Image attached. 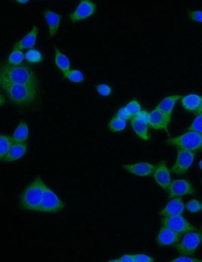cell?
Here are the masks:
<instances>
[{
	"instance_id": "obj_5",
	"label": "cell",
	"mask_w": 202,
	"mask_h": 262,
	"mask_svg": "<svg viewBox=\"0 0 202 262\" xmlns=\"http://www.w3.org/2000/svg\"><path fill=\"white\" fill-rule=\"evenodd\" d=\"M202 242V229H198L184 234L182 238L176 244V249L182 255L193 256Z\"/></svg>"
},
{
	"instance_id": "obj_36",
	"label": "cell",
	"mask_w": 202,
	"mask_h": 262,
	"mask_svg": "<svg viewBox=\"0 0 202 262\" xmlns=\"http://www.w3.org/2000/svg\"><path fill=\"white\" fill-rule=\"evenodd\" d=\"M115 115L125 121L132 119V116L128 113L125 107L120 109Z\"/></svg>"
},
{
	"instance_id": "obj_22",
	"label": "cell",
	"mask_w": 202,
	"mask_h": 262,
	"mask_svg": "<svg viewBox=\"0 0 202 262\" xmlns=\"http://www.w3.org/2000/svg\"><path fill=\"white\" fill-rule=\"evenodd\" d=\"M29 135V128L24 121H21L13 133L12 138L14 143H25Z\"/></svg>"
},
{
	"instance_id": "obj_32",
	"label": "cell",
	"mask_w": 202,
	"mask_h": 262,
	"mask_svg": "<svg viewBox=\"0 0 202 262\" xmlns=\"http://www.w3.org/2000/svg\"><path fill=\"white\" fill-rule=\"evenodd\" d=\"M98 93L101 96H108L112 93L111 87L106 84H101L96 86Z\"/></svg>"
},
{
	"instance_id": "obj_25",
	"label": "cell",
	"mask_w": 202,
	"mask_h": 262,
	"mask_svg": "<svg viewBox=\"0 0 202 262\" xmlns=\"http://www.w3.org/2000/svg\"><path fill=\"white\" fill-rule=\"evenodd\" d=\"M126 126V121L116 115H115L108 123L109 129L112 132H121L125 128Z\"/></svg>"
},
{
	"instance_id": "obj_4",
	"label": "cell",
	"mask_w": 202,
	"mask_h": 262,
	"mask_svg": "<svg viewBox=\"0 0 202 262\" xmlns=\"http://www.w3.org/2000/svg\"><path fill=\"white\" fill-rule=\"evenodd\" d=\"M167 143L178 150L196 153L202 150V134L188 131L180 136L168 139Z\"/></svg>"
},
{
	"instance_id": "obj_19",
	"label": "cell",
	"mask_w": 202,
	"mask_h": 262,
	"mask_svg": "<svg viewBox=\"0 0 202 262\" xmlns=\"http://www.w3.org/2000/svg\"><path fill=\"white\" fill-rule=\"evenodd\" d=\"M44 15L49 28V37L53 38L59 31L62 16L50 9H46Z\"/></svg>"
},
{
	"instance_id": "obj_43",
	"label": "cell",
	"mask_w": 202,
	"mask_h": 262,
	"mask_svg": "<svg viewBox=\"0 0 202 262\" xmlns=\"http://www.w3.org/2000/svg\"></svg>"
},
{
	"instance_id": "obj_34",
	"label": "cell",
	"mask_w": 202,
	"mask_h": 262,
	"mask_svg": "<svg viewBox=\"0 0 202 262\" xmlns=\"http://www.w3.org/2000/svg\"><path fill=\"white\" fill-rule=\"evenodd\" d=\"M135 262H153L154 259L148 255L139 254L134 255Z\"/></svg>"
},
{
	"instance_id": "obj_33",
	"label": "cell",
	"mask_w": 202,
	"mask_h": 262,
	"mask_svg": "<svg viewBox=\"0 0 202 262\" xmlns=\"http://www.w3.org/2000/svg\"><path fill=\"white\" fill-rule=\"evenodd\" d=\"M187 15L192 21L202 23V11L188 10Z\"/></svg>"
},
{
	"instance_id": "obj_29",
	"label": "cell",
	"mask_w": 202,
	"mask_h": 262,
	"mask_svg": "<svg viewBox=\"0 0 202 262\" xmlns=\"http://www.w3.org/2000/svg\"><path fill=\"white\" fill-rule=\"evenodd\" d=\"M64 76L74 83H81L84 81L82 73L78 70H69Z\"/></svg>"
},
{
	"instance_id": "obj_3",
	"label": "cell",
	"mask_w": 202,
	"mask_h": 262,
	"mask_svg": "<svg viewBox=\"0 0 202 262\" xmlns=\"http://www.w3.org/2000/svg\"><path fill=\"white\" fill-rule=\"evenodd\" d=\"M47 185L40 177L34 180L22 193L20 205L22 209L40 212V206Z\"/></svg>"
},
{
	"instance_id": "obj_9",
	"label": "cell",
	"mask_w": 202,
	"mask_h": 262,
	"mask_svg": "<svg viewBox=\"0 0 202 262\" xmlns=\"http://www.w3.org/2000/svg\"><path fill=\"white\" fill-rule=\"evenodd\" d=\"M150 113L146 111H141L137 115L131 119V125L136 135L141 139L148 141L150 136L148 133Z\"/></svg>"
},
{
	"instance_id": "obj_7",
	"label": "cell",
	"mask_w": 202,
	"mask_h": 262,
	"mask_svg": "<svg viewBox=\"0 0 202 262\" xmlns=\"http://www.w3.org/2000/svg\"><path fill=\"white\" fill-rule=\"evenodd\" d=\"M162 224V226L167 227L181 235L199 229L187 222L182 215L163 217Z\"/></svg>"
},
{
	"instance_id": "obj_42",
	"label": "cell",
	"mask_w": 202,
	"mask_h": 262,
	"mask_svg": "<svg viewBox=\"0 0 202 262\" xmlns=\"http://www.w3.org/2000/svg\"><path fill=\"white\" fill-rule=\"evenodd\" d=\"M201 184H202V181H201Z\"/></svg>"
},
{
	"instance_id": "obj_12",
	"label": "cell",
	"mask_w": 202,
	"mask_h": 262,
	"mask_svg": "<svg viewBox=\"0 0 202 262\" xmlns=\"http://www.w3.org/2000/svg\"><path fill=\"white\" fill-rule=\"evenodd\" d=\"M171 115L155 108L149 115V126L157 130L166 131L170 123Z\"/></svg>"
},
{
	"instance_id": "obj_21",
	"label": "cell",
	"mask_w": 202,
	"mask_h": 262,
	"mask_svg": "<svg viewBox=\"0 0 202 262\" xmlns=\"http://www.w3.org/2000/svg\"><path fill=\"white\" fill-rule=\"evenodd\" d=\"M182 97V95L178 94L168 96L162 100L156 108L166 114L171 115L177 102Z\"/></svg>"
},
{
	"instance_id": "obj_6",
	"label": "cell",
	"mask_w": 202,
	"mask_h": 262,
	"mask_svg": "<svg viewBox=\"0 0 202 262\" xmlns=\"http://www.w3.org/2000/svg\"><path fill=\"white\" fill-rule=\"evenodd\" d=\"M65 207L64 202L50 187L46 186L43 194L40 212L48 213L59 212Z\"/></svg>"
},
{
	"instance_id": "obj_26",
	"label": "cell",
	"mask_w": 202,
	"mask_h": 262,
	"mask_svg": "<svg viewBox=\"0 0 202 262\" xmlns=\"http://www.w3.org/2000/svg\"><path fill=\"white\" fill-rule=\"evenodd\" d=\"M24 59V55L22 51L13 49L10 54L8 63L12 66H19L21 65Z\"/></svg>"
},
{
	"instance_id": "obj_16",
	"label": "cell",
	"mask_w": 202,
	"mask_h": 262,
	"mask_svg": "<svg viewBox=\"0 0 202 262\" xmlns=\"http://www.w3.org/2000/svg\"><path fill=\"white\" fill-rule=\"evenodd\" d=\"M185 208L184 203L181 197L172 198L160 214L163 217L182 215Z\"/></svg>"
},
{
	"instance_id": "obj_30",
	"label": "cell",
	"mask_w": 202,
	"mask_h": 262,
	"mask_svg": "<svg viewBox=\"0 0 202 262\" xmlns=\"http://www.w3.org/2000/svg\"><path fill=\"white\" fill-rule=\"evenodd\" d=\"M187 130L188 131H194L202 134V114H197L196 118Z\"/></svg>"
},
{
	"instance_id": "obj_1",
	"label": "cell",
	"mask_w": 202,
	"mask_h": 262,
	"mask_svg": "<svg viewBox=\"0 0 202 262\" xmlns=\"http://www.w3.org/2000/svg\"><path fill=\"white\" fill-rule=\"evenodd\" d=\"M1 86L10 100L18 108L32 109L40 103V88L4 82H1Z\"/></svg>"
},
{
	"instance_id": "obj_13",
	"label": "cell",
	"mask_w": 202,
	"mask_h": 262,
	"mask_svg": "<svg viewBox=\"0 0 202 262\" xmlns=\"http://www.w3.org/2000/svg\"><path fill=\"white\" fill-rule=\"evenodd\" d=\"M182 235L171 229L162 226L157 237V242L161 246L177 244L181 240Z\"/></svg>"
},
{
	"instance_id": "obj_39",
	"label": "cell",
	"mask_w": 202,
	"mask_h": 262,
	"mask_svg": "<svg viewBox=\"0 0 202 262\" xmlns=\"http://www.w3.org/2000/svg\"><path fill=\"white\" fill-rule=\"evenodd\" d=\"M6 103V100L4 97L3 96L2 94L1 95V106H2L3 105H4Z\"/></svg>"
},
{
	"instance_id": "obj_2",
	"label": "cell",
	"mask_w": 202,
	"mask_h": 262,
	"mask_svg": "<svg viewBox=\"0 0 202 262\" xmlns=\"http://www.w3.org/2000/svg\"><path fill=\"white\" fill-rule=\"evenodd\" d=\"M1 82L27 85L40 88L39 78L35 72L24 65L12 66L8 63L2 64L0 70Z\"/></svg>"
},
{
	"instance_id": "obj_27",
	"label": "cell",
	"mask_w": 202,
	"mask_h": 262,
	"mask_svg": "<svg viewBox=\"0 0 202 262\" xmlns=\"http://www.w3.org/2000/svg\"><path fill=\"white\" fill-rule=\"evenodd\" d=\"M25 58L28 62L32 64L39 63L43 59L41 53L35 49L28 50L25 55Z\"/></svg>"
},
{
	"instance_id": "obj_28",
	"label": "cell",
	"mask_w": 202,
	"mask_h": 262,
	"mask_svg": "<svg viewBox=\"0 0 202 262\" xmlns=\"http://www.w3.org/2000/svg\"><path fill=\"white\" fill-rule=\"evenodd\" d=\"M125 108L132 118L137 115L141 111V105L136 99L129 102Z\"/></svg>"
},
{
	"instance_id": "obj_11",
	"label": "cell",
	"mask_w": 202,
	"mask_h": 262,
	"mask_svg": "<svg viewBox=\"0 0 202 262\" xmlns=\"http://www.w3.org/2000/svg\"><path fill=\"white\" fill-rule=\"evenodd\" d=\"M96 4L90 0H82L78 5L75 11L72 13L69 19L72 22H77L88 19L96 13Z\"/></svg>"
},
{
	"instance_id": "obj_40",
	"label": "cell",
	"mask_w": 202,
	"mask_h": 262,
	"mask_svg": "<svg viewBox=\"0 0 202 262\" xmlns=\"http://www.w3.org/2000/svg\"><path fill=\"white\" fill-rule=\"evenodd\" d=\"M197 114H202V103L199 108V109L198 110V111L196 112Z\"/></svg>"
},
{
	"instance_id": "obj_14",
	"label": "cell",
	"mask_w": 202,
	"mask_h": 262,
	"mask_svg": "<svg viewBox=\"0 0 202 262\" xmlns=\"http://www.w3.org/2000/svg\"><path fill=\"white\" fill-rule=\"evenodd\" d=\"M153 176L157 183L163 190L167 191L172 181L170 171L164 161H162L156 166Z\"/></svg>"
},
{
	"instance_id": "obj_38",
	"label": "cell",
	"mask_w": 202,
	"mask_h": 262,
	"mask_svg": "<svg viewBox=\"0 0 202 262\" xmlns=\"http://www.w3.org/2000/svg\"><path fill=\"white\" fill-rule=\"evenodd\" d=\"M17 2L20 4H24L30 2V1H28V0H18Z\"/></svg>"
},
{
	"instance_id": "obj_37",
	"label": "cell",
	"mask_w": 202,
	"mask_h": 262,
	"mask_svg": "<svg viewBox=\"0 0 202 262\" xmlns=\"http://www.w3.org/2000/svg\"><path fill=\"white\" fill-rule=\"evenodd\" d=\"M109 262H135L134 255H124L120 258L117 260H113Z\"/></svg>"
},
{
	"instance_id": "obj_31",
	"label": "cell",
	"mask_w": 202,
	"mask_h": 262,
	"mask_svg": "<svg viewBox=\"0 0 202 262\" xmlns=\"http://www.w3.org/2000/svg\"><path fill=\"white\" fill-rule=\"evenodd\" d=\"M185 208L192 213H197L202 210V204L197 199H192L186 204Z\"/></svg>"
},
{
	"instance_id": "obj_18",
	"label": "cell",
	"mask_w": 202,
	"mask_h": 262,
	"mask_svg": "<svg viewBox=\"0 0 202 262\" xmlns=\"http://www.w3.org/2000/svg\"><path fill=\"white\" fill-rule=\"evenodd\" d=\"M27 148L28 144L26 143H14L3 161L12 163L18 161L26 154Z\"/></svg>"
},
{
	"instance_id": "obj_24",
	"label": "cell",
	"mask_w": 202,
	"mask_h": 262,
	"mask_svg": "<svg viewBox=\"0 0 202 262\" xmlns=\"http://www.w3.org/2000/svg\"><path fill=\"white\" fill-rule=\"evenodd\" d=\"M14 143L12 137L4 134L0 136V158L3 161L4 157Z\"/></svg>"
},
{
	"instance_id": "obj_35",
	"label": "cell",
	"mask_w": 202,
	"mask_h": 262,
	"mask_svg": "<svg viewBox=\"0 0 202 262\" xmlns=\"http://www.w3.org/2000/svg\"><path fill=\"white\" fill-rule=\"evenodd\" d=\"M171 262H202V260L193 258L186 256H181L171 260Z\"/></svg>"
},
{
	"instance_id": "obj_41",
	"label": "cell",
	"mask_w": 202,
	"mask_h": 262,
	"mask_svg": "<svg viewBox=\"0 0 202 262\" xmlns=\"http://www.w3.org/2000/svg\"><path fill=\"white\" fill-rule=\"evenodd\" d=\"M199 167L200 169L202 170V159L201 160V162L199 163Z\"/></svg>"
},
{
	"instance_id": "obj_17",
	"label": "cell",
	"mask_w": 202,
	"mask_h": 262,
	"mask_svg": "<svg viewBox=\"0 0 202 262\" xmlns=\"http://www.w3.org/2000/svg\"><path fill=\"white\" fill-rule=\"evenodd\" d=\"M38 33V26L34 25L31 31L14 45L13 49L22 51L24 49L33 48L36 45Z\"/></svg>"
},
{
	"instance_id": "obj_15",
	"label": "cell",
	"mask_w": 202,
	"mask_h": 262,
	"mask_svg": "<svg viewBox=\"0 0 202 262\" xmlns=\"http://www.w3.org/2000/svg\"><path fill=\"white\" fill-rule=\"evenodd\" d=\"M123 168L129 173L139 177H147L152 175L156 166L147 163H139L123 166Z\"/></svg>"
},
{
	"instance_id": "obj_20",
	"label": "cell",
	"mask_w": 202,
	"mask_h": 262,
	"mask_svg": "<svg viewBox=\"0 0 202 262\" xmlns=\"http://www.w3.org/2000/svg\"><path fill=\"white\" fill-rule=\"evenodd\" d=\"M183 108L190 112H197L202 103V97L196 94H190L182 97Z\"/></svg>"
},
{
	"instance_id": "obj_10",
	"label": "cell",
	"mask_w": 202,
	"mask_h": 262,
	"mask_svg": "<svg viewBox=\"0 0 202 262\" xmlns=\"http://www.w3.org/2000/svg\"><path fill=\"white\" fill-rule=\"evenodd\" d=\"M169 197L174 198L185 195H194L196 190L189 181L185 179L176 180L171 182L167 190Z\"/></svg>"
},
{
	"instance_id": "obj_8",
	"label": "cell",
	"mask_w": 202,
	"mask_h": 262,
	"mask_svg": "<svg viewBox=\"0 0 202 262\" xmlns=\"http://www.w3.org/2000/svg\"><path fill=\"white\" fill-rule=\"evenodd\" d=\"M195 154L193 151L178 150L176 161L171 168V171L179 176L186 173L194 162Z\"/></svg>"
},
{
	"instance_id": "obj_23",
	"label": "cell",
	"mask_w": 202,
	"mask_h": 262,
	"mask_svg": "<svg viewBox=\"0 0 202 262\" xmlns=\"http://www.w3.org/2000/svg\"><path fill=\"white\" fill-rule=\"evenodd\" d=\"M55 63L58 68L63 72V75L70 70V63L67 56L59 49L55 47Z\"/></svg>"
}]
</instances>
